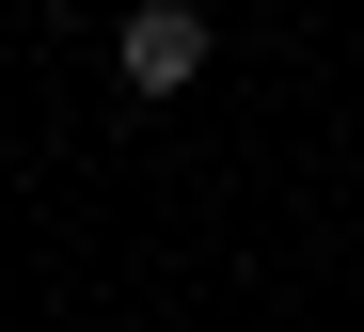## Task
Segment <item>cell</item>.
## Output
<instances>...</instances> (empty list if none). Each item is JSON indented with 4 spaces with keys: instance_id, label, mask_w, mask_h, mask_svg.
<instances>
[{
    "instance_id": "6da1fadb",
    "label": "cell",
    "mask_w": 364,
    "mask_h": 332,
    "mask_svg": "<svg viewBox=\"0 0 364 332\" xmlns=\"http://www.w3.org/2000/svg\"><path fill=\"white\" fill-rule=\"evenodd\" d=\"M206 48H222V32H206V0H143V16L111 32V80H127V95H191V80H206Z\"/></svg>"
}]
</instances>
